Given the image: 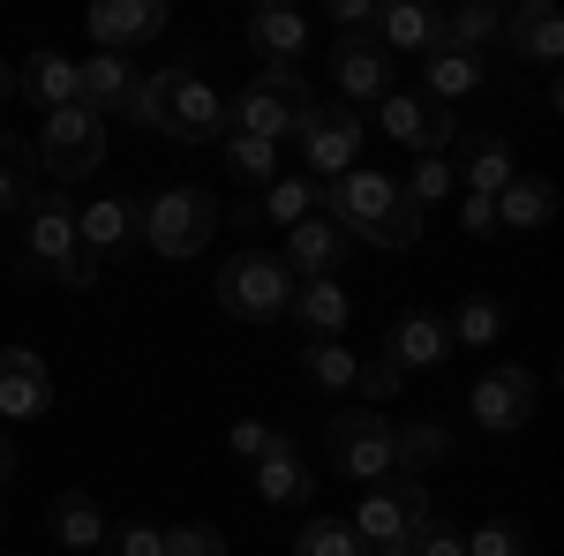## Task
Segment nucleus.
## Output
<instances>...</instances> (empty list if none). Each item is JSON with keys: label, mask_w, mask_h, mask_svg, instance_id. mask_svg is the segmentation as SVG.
<instances>
[{"label": "nucleus", "mask_w": 564, "mask_h": 556, "mask_svg": "<svg viewBox=\"0 0 564 556\" xmlns=\"http://www.w3.org/2000/svg\"><path fill=\"white\" fill-rule=\"evenodd\" d=\"M324 218H332L347 241H369V249H414V241H422L414 196H406L391 173H369V166L339 173V181L324 188Z\"/></svg>", "instance_id": "obj_1"}, {"label": "nucleus", "mask_w": 564, "mask_h": 556, "mask_svg": "<svg viewBox=\"0 0 564 556\" xmlns=\"http://www.w3.org/2000/svg\"><path fill=\"white\" fill-rule=\"evenodd\" d=\"M151 129L174 143H218L226 135V98H218L188 61H166L151 76Z\"/></svg>", "instance_id": "obj_2"}, {"label": "nucleus", "mask_w": 564, "mask_h": 556, "mask_svg": "<svg viewBox=\"0 0 564 556\" xmlns=\"http://www.w3.org/2000/svg\"><path fill=\"white\" fill-rule=\"evenodd\" d=\"M308 113H316V90L302 76H257V84H241L226 98V129L234 135H257V143H286V135L308 129Z\"/></svg>", "instance_id": "obj_3"}, {"label": "nucleus", "mask_w": 564, "mask_h": 556, "mask_svg": "<svg viewBox=\"0 0 564 556\" xmlns=\"http://www.w3.org/2000/svg\"><path fill=\"white\" fill-rule=\"evenodd\" d=\"M218 233V196L212 188H159L151 204H135V241H151L159 257H196Z\"/></svg>", "instance_id": "obj_4"}, {"label": "nucleus", "mask_w": 564, "mask_h": 556, "mask_svg": "<svg viewBox=\"0 0 564 556\" xmlns=\"http://www.w3.org/2000/svg\"><path fill=\"white\" fill-rule=\"evenodd\" d=\"M23 218H31V271L61 279V286H90L98 279V263L76 249V196L68 188H39L23 204Z\"/></svg>", "instance_id": "obj_5"}, {"label": "nucleus", "mask_w": 564, "mask_h": 556, "mask_svg": "<svg viewBox=\"0 0 564 556\" xmlns=\"http://www.w3.org/2000/svg\"><path fill=\"white\" fill-rule=\"evenodd\" d=\"M286 301H294V279H286V263L271 257V249H234V257L218 263V308H226V316H241V324H279Z\"/></svg>", "instance_id": "obj_6"}, {"label": "nucleus", "mask_w": 564, "mask_h": 556, "mask_svg": "<svg viewBox=\"0 0 564 556\" xmlns=\"http://www.w3.org/2000/svg\"><path fill=\"white\" fill-rule=\"evenodd\" d=\"M31 159L53 173V188L90 181V173L106 166V121H98L90 106H61V113H45V121H39V151H31Z\"/></svg>", "instance_id": "obj_7"}, {"label": "nucleus", "mask_w": 564, "mask_h": 556, "mask_svg": "<svg viewBox=\"0 0 564 556\" xmlns=\"http://www.w3.org/2000/svg\"><path fill=\"white\" fill-rule=\"evenodd\" d=\"M324 459L347 473V481H384L391 473V422L377 406H339L324 422Z\"/></svg>", "instance_id": "obj_8"}, {"label": "nucleus", "mask_w": 564, "mask_h": 556, "mask_svg": "<svg viewBox=\"0 0 564 556\" xmlns=\"http://www.w3.org/2000/svg\"><path fill=\"white\" fill-rule=\"evenodd\" d=\"M354 534L377 549V542H414L422 526H430V481H369V497L354 504V519H347Z\"/></svg>", "instance_id": "obj_9"}, {"label": "nucleus", "mask_w": 564, "mask_h": 556, "mask_svg": "<svg viewBox=\"0 0 564 556\" xmlns=\"http://www.w3.org/2000/svg\"><path fill=\"white\" fill-rule=\"evenodd\" d=\"M377 129H384L391 143H406L414 159H444V151H452V135H459V121H452V106H436V98L384 90V98H377Z\"/></svg>", "instance_id": "obj_10"}, {"label": "nucleus", "mask_w": 564, "mask_h": 556, "mask_svg": "<svg viewBox=\"0 0 564 556\" xmlns=\"http://www.w3.org/2000/svg\"><path fill=\"white\" fill-rule=\"evenodd\" d=\"M302 143V166L316 188H332L339 173H354V159H361V121H354L347 106H316L308 113V129L294 135Z\"/></svg>", "instance_id": "obj_11"}, {"label": "nucleus", "mask_w": 564, "mask_h": 556, "mask_svg": "<svg viewBox=\"0 0 564 556\" xmlns=\"http://www.w3.org/2000/svg\"><path fill=\"white\" fill-rule=\"evenodd\" d=\"M534 377H527L520 361H497V369H481V384H475V399H467V414H475L489 436H512V428H527L534 422Z\"/></svg>", "instance_id": "obj_12"}, {"label": "nucleus", "mask_w": 564, "mask_h": 556, "mask_svg": "<svg viewBox=\"0 0 564 556\" xmlns=\"http://www.w3.org/2000/svg\"><path fill=\"white\" fill-rule=\"evenodd\" d=\"M384 361L399 369V377H406V369H436V361H452V324H444L436 308H406V316H391Z\"/></svg>", "instance_id": "obj_13"}, {"label": "nucleus", "mask_w": 564, "mask_h": 556, "mask_svg": "<svg viewBox=\"0 0 564 556\" xmlns=\"http://www.w3.org/2000/svg\"><path fill=\"white\" fill-rule=\"evenodd\" d=\"M166 31V0H98L90 8V39H98V53H121L129 61L143 39H159Z\"/></svg>", "instance_id": "obj_14"}, {"label": "nucleus", "mask_w": 564, "mask_h": 556, "mask_svg": "<svg viewBox=\"0 0 564 556\" xmlns=\"http://www.w3.org/2000/svg\"><path fill=\"white\" fill-rule=\"evenodd\" d=\"M53 406V369L31 346H0V414L8 422H39Z\"/></svg>", "instance_id": "obj_15"}, {"label": "nucleus", "mask_w": 564, "mask_h": 556, "mask_svg": "<svg viewBox=\"0 0 564 556\" xmlns=\"http://www.w3.org/2000/svg\"><path fill=\"white\" fill-rule=\"evenodd\" d=\"M249 53L263 61V76H294V61L308 53V23L286 8V0H271L249 15Z\"/></svg>", "instance_id": "obj_16"}, {"label": "nucleus", "mask_w": 564, "mask_h": 556, "mask_svg": "<svg viewBox=\"0 0 564 556\" xmlns=\"http://www.w3.org/2000/svg\"><path fill=\"white\" fill-rule=\"evenodd\" d=\"M505 53L527 68H557L564 61V15L550 0H520V15H505Z\"/></svg>", "instance_id": "obj_17"}, {"label": "nucleus", "mask_w": 564, "mask_h": 556, "mask_svg": "<svg viewBox=\"0 0 564 556\" xmlns=\"http://www.w3.org/2000/svg\"><path fill=\"white\" fill-rule=\"evenodd\" d=\"M339 257H347V233H339L324 211L302 218V226H286L279 263H286V279H294V286H302V279H332V271H339Z\"/></svg>", "instance_id": "obj_18"}, {"label": "nucleus", "mask_w": 564, "mask_h": 556, "mask_svg": "<svg viewBox=\"0 0 564 556\" xmlns=\"http://www.w3.org/2000/svg\"><path fill=\"white\" fill-rule=\"evenodd\" d=\"M369 39L384 53H430V45H444V8H430V0H384Z\"/></svg>", "instance_id": "obj_19"}, {"label": "nucleus", "mask_w": 564, "mask_h": 556, "mask_svg": "<svg viewBox=\"0 0 564 556\" xmlns=\"http://www.w3.org/2000/svg\"><path fill=\"white\" fill-rule=\"evenodd\" d=\"M76 249H84L90 263H106V257H121V249H135V204H129V196L76 204Z\"/></svg>", "instance_id": "obj_20"}, {"label": "nucleus", "mask_w": 564, "mask_h": 556, "mask_svg": "<svg viewBox=\"0 0 564 556\" xmlns=\"http://www.w3.org/2000/svg\"><path fill=\"white\" fill-rule=\"evenodd\" d=\"M332 76H339V98H361V106H377L391 90V53L369 31L361 39H339L332 45Z\"/></svg>", "instance_id": "obj_21"}, {"label": "nucleus", "mask_w": 564, "mask_h": 556, "mask_svg": "<svg viewBox=\"0 0 564 556\" xmlns=\"http://www.w3.org/2000/svg\"><path fill=\"white\" fill-rule=\"evenodd\" d=\"M422 76H430V98L436 106H459V98H475L489 84V53H467V45H430L422 53Z\"/></svg>", "instance_id": "obj_22"}, {"label": "nucleus", "mask_w": 564, "mask_h": 556, "mask_svg": "<svg viewBox=\"0 0 564 556\" xmlns=\"http://www.w3.org/2000/svg\"><path fill=\"white\" fill-rule=\"evenodd\" d=\"M512 143H505V135H467V143H459V166H452V181H459V188H467V196H489V204H497V188H505V181H512Z\"/></svg>", "instance_id": "obj_23"}, {"label": "nucleus", "mask_w": 564, "mask_h": 556, "mask_svg": "<svg viewBox=\"0 0 564 556\" xmlns=\"http://www.w3.org/2000/svg\"><path fill=\"white\" fill-rule=\"evenodd\" d=\"M286 316L302 324L308 339H339V331H347V316H354V301H347L339 279H302L294 301H286Z\"/></svg>", "instance_id": "obj_24"}, {"label": "nucleus", "mask_w": 564, "mask_h": 556, "mask_svg": "<svg viewBox=\"0 0 564 556\" xmlns=\"http://www.w3.org/2000/svg\"><path fill=\"white\" fill-rule=\"evenodd\" d=\"M129 90H135V61H121V53H90V61H76V98H84L98 121L121 113Z\"/></svg>", "instance_id": "obj_25"}, {"label": "nucleus", "mask_w": 564, "mask_h": 556, "mask_svg": "<svg viewBox=\"0 0 564 556\" xmlns=\"http://www.w3.org/2000/svg\"><path fill=\"white\" fill-rule=\"evenodd\" d=\"M452 459V428L444 422H391V473H406V481H422Z\"/></svg>", "instance_id": "obj_26"}, {"label": "nucleus", "mask_w": 564, "mask_h": 556, "mask_svg": "<svg viewBox=\"0 0 564 556\" xmlns=\"http://www.w3.org/2000/svg\"><path fill=\"white\" fill-rule=\"evenodd\" d=\"M550 218H557V181H542V173H512V181L497 188V226L534 233V226H550Z\"/></svg>", "instance_id": "obj_27"}, {"label": "nucleus", "mask_w": 564, "mask_h": 556, "mask_svg": "<svg viewBox=\"0 0 564 556\" xmlns=\"http://www.w3.org/2000/svg\"><path fill=\"white\" fill-rule=\"evenodd\" d=\"M15 90H23V98H39L45 113L84 106V98H76V61H68V53H53V45H45V53H31V61L15 68Z\"/></svg>", "instance_id": "obj_28"}, {"label": "nucleus", "mask_w": 564, "mask_h": 556, "mask_svg": "<svg viewBox=\"0 0 564 556\" xmlns=\"http://www.w3.org/2000/svg\"><path fill=\"white\" fill-rule=\"evenodd\" d=\"M45 526H53L61 549H98L106 542V512H98V497H84V489H61L45 504Z\"/></svg>", "instance_id": "obj_29"}, {"label": "nucleus", "mask_w": 564, "mask_h": 556, "mask_svg": "<svg viewBox=\"0 0 564 556\" xmlns=\"http://www.w3.org/2000/svg\"><path fill=\"white\" fill-rule=\"evenodd\" d=\"M308 489H316V481H308V459L294 451V436L257 459V497L263 504H286V512H294V504H308Z\"/></svg>", "instance_id": "obj_30"}, {"label": "nucleus", "mask_w": 564, "mask_h": 556, "mask_svg": "<svg viewBox=\"0 0 564 556\" xmlns=\"http://www.w3.org/2000/svg\"><path fill=\"white\" fill-rule=\"evenodd\" d=\"M452 346H475V353H489V346L505 339V301H489V294H467L452 316Z\"/></svg>", "instance_id": "obj_31"}, {"label": "nucleus", "mask_w": 564, "mask_h": 556, "mask_svg": "<svg viewBox=\"0 0 564 556\" xmlns=\"http://www.w3.org/2000/svg\"><path fill=\"white\" fill-rule=\"evenodd\" d=\"M324 211V188L308 181V173H279L271 188H263V218L271 226H302V218Z\"/></svg>", "instance_id": "obj_32"}, {"label": "nucleus", "mask_w": 564, "mask_h": 556, "mask_svg": "<svg viewBox=\"0 0 564 556\" xmlns=\"http://www.w3.org/2000/svg\"><path fill=\"white\" fill-rule=\"evenodd\" d=\"M39 196V159L23 135H0V211H23Z\"/></svg>", "instance_id": "obj_33"}, {"label": "nucleus", "mask_w": 564, "mask_h": 556, "mask_svg": "<svg viewBox=\"0 0 564 556\" xmlns=\"http://www.w3.org/2000/svg\"><path fill=\"white\" fill-rule=\"evenodd\" d=\"M354 369H361V361L347 353V339H308L302 346V377L316 391H354Z\"/></svg>", "instance_id": "obj_34"}, {"label": "nucleus", "mask_w": 564, "mask_h": 556, "mask_svg": "<svg viewBox=\"0 0 564 556\" xmlns=\"http://www.w3.org/2000/svg\"><path fill=\"white\" fill-rule=\"evenodd\" d=\"M444 39H452V45H467V53H489V45L505 39V15H497L489 0H459V8L444 15Z\"/></svg>", "instance_id": "obj_35"}, {"label": "nucleus", "mask_w": 564, "mask_h": 556, "mask_svg": "<svg viewBox=\"0 0 564 556\" xmlns=\"http://www.w3.org/2000/svg\"><path fill=\"white\" fill-rule=\"evenodd\" d=\"M294 556H369V542L354 534L347 519H308L302 542H294Z\"/></svg>", "instance_id": "obj_36"}, {"label": "nucleus", "mask_w": 564, "mask_h": 556, "mask_svg": "<svg viewBox=\"0 0 564 556\" xmlns=\"http://www.w3.org/2000/svg\"><path fill=\"white\" fill-rule=\"evenodd\" d=\"M218 143H226V166L241 173V181H257V188H271V181H279V151H271V143H257V135H218Z\"/></svg>", "instance_id": "obj_37"}, {"label": "nucleus", "mask_w": 564, "mask_h": 556, "mask_svg": "<svg viewBox=\"0 0 564 556\" xmlns=\"http://www.w3.org/2000/svg\"><path fill=\"white\" fill-rule=\"evenodd\" d=\"M399 188H406V196H414V211H430V204H444V196H452V188H459V181H452V159H422V166L406 173V181H399Z\"/></svg>", "instance_id": "obj_38"}, {"label": "nucleus", "mask_w": 564, "mask_h": 556, "mask_svg": "<svg viewBox=\"0 0 564 556\" xmlns=\"http://www.w3.org/2000/svg\"><path fill=\"white\" fill-rule=\"evenodd\" d=\"M467 556H527V526H512V519H481L475 534H467Z\"/></svg>", "instance_id": "obj_39"}, {"label": "nucleus", "mask_w": 564, "mask_h": 556, "mask_svg": "<svg viewBox=\"0 0 564 556\" xmlns=\"http://www.w3.org/2000/svg\"><path fill=\"white\" fill-rule=\"evenodd\" d=\"M159 549L166 556H226V534L204 526V519H188V526H166V534H159Z\"/></svg>", "instance_id": "obj_40"}, {"label": "nucleus", "mask_w": 564, "mask_h": 556, "mask_svg": "<svg viewBox=\"0 0 564 556\" xmlns=\"http://www.w3.org/2000/svg\"><path fill=\"white\" fill-rule=\"evenodd\" d=\"M90 556H166V549H159V526H106V542Z\"/></svg>", "instance_id": "obj_41"}, {"label": "nucleus", "mask_w": 564, "mask_h": 556, "mask_svg": "<svg viewBox=\"0 0 564 556\" xmlns=\"http://www.w3.org/2000/svg\"><path fill=\"white\" fill-rule=\"evenodd\" d=\"M226 444H234V451L257 467L263 451H279V444H286V428H271V422H234V428H226Z\"/></svg>", "instance_id": "obj_42"}, {"label": "nucleus", "mask_w": 564, "mask_h": 556, "mask_svg": "<svg viewBox=\"0 0 564 556\" xmlns=\"http://www.w3.org/2000/svg\"><path fill=\"white\" fill-rule=\"evenodd\" d=\"M414 556H467V534H459V526H422V534H414Z\"/></svg>", "instance_id": "obj_43"}, {"label": "nucleus", "mask_w": 564, "mask_h": 556, "mask_svg": "<svg viewBox=\"0 0 564 556\" xmlns=\"http://www.w3.org/2000/svg\"><path fill=\"white\" fill-rule=\"evenodd\" d=\"M459 226H467L475 241H489V233H497V204H489V196H467V204H459Z\"/></svg>", "instance_id": "obj_44"}, {"label": "nucleus", "mask_w": 564, "mask_h": 556, "mask_svg": "<svg viewBox=\"0 0 564 556\" xmlns=\"http://www.w3.org/2000/svg\"><path fill=\"white\" fill-rule=\"evenodd\" d=\"M354 391H369V399H391V391H399V369H391V361H369V369H354Z\"/></svg>", "instance_id": "obj_45"}, {"label": "nucleus", "mask_w": 564, "mask_h": 556, "mask_svg": "<svg viewBox=\"0 0 564 556\" xmlns=\"http://www.w3.org/2000/svg\"><path fill=\"white\" fill-rule=\"evenodd\" d=\"M15 98V68H8V53H0V106Z\"/></svg>", "instance_id": "obj_46"}, {"label": "nucleus", "mask_w": 564, "mask_h": 556, "mask_svg": "<svg viewBox=\"0 0 564 556\" xmlns=\"http://www.w3.org/2000/svg\"><path fill=\"white\" fill-rule=\"evenodd\" d=\"M369 556H414V542H377Z\"/></svg>", "instance_id": "obj_47"}, {"label": "nucleus", "mask_w": 564, "mask_h": 556, "mask_svg": "<svg viewBox=\"0 0 564 556\" xmlns=\"http://www.w3.org/2000/svg\"><path fill=\"white\" fill-rule=\"evenodd\" d=\"M8 473H15V444L0 436V481H8Z\"/></svg>", "instance_id": "obj_48"}, {"label": "nucleus", "mask_w": 564, "mask_h": 556, "mask_svg": "<svg viewBox=\"0 0 564 556\" xmlns=\"http://www.w3.org/2000/svg\"><path fill=\"white\" fill-rule=\"evenodd\" d=\"M0 526H8V504H0Z\"/></svg>", "instance_id": "obj_49"}]
</instances>
